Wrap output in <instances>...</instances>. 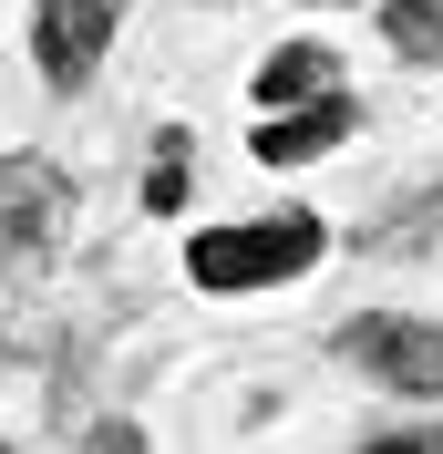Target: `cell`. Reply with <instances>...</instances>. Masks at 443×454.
<instances>
[{"label": "cell", "instance_id": "obj_7", "mask_svg": "<svg viewBox=\"0 0 443 454\" xmlns=\"http://www.w3.org/2000/svg\"><path fill=\"white\" fill-rule=\"evenodd\" d=\"M382 31H392V52H402V62H443V0H392Z\"/></svg>", "mask_w": 443, "mask_h": 454}, {"label": "cell", "instance_id": "obj_3", "mask_svg": "<svg viewBox=\"0 0 443 454\" xmlns=\"http://www.w3.org/2000/svg\"><path fill=\"white\" fill-rule=\"evenodd\" d=\"M62 217H73L62 176L42 155H0V269H42L62 248Z\"/></svg>", "mask_w": 443, "mask_h": 454}, {"label": "cell", "instance_id": "obj_2", "mask_svg": "<svg viewBox=\"0 0 443 454\" xmlns=\"http://www.w3.org/2000/svg\"><path fill=\"white\" fill-rule=\"evenodd\" d=\"M340 362H351L361 382H382V393H413V403L443 393V331L433 320H402V310L351 320V331H340Z\"/></svg>", "mask_w": 443, "mask_h": 454}, {"label": "cell", "instance_id": "obj_1", "mask_svg": "<svg viewBox=\"0 0 443 454\" xmlns=\"http://www.w3.org/2000/svg\"><path fill=\"white\" fill-rule=\"evenodd\" d=\"M320 248H330V227L309 217V207H278V217H258V227H206V238L186 248V269H196V289L237 300V289L299 279V269H309Z\"/></svg>", "mask_w": 443, "mask_h": 454}, {"label": "cell", "instance_id": "obj_9", "mask_svg": "<svg viewBox=\"0 0 443 454\" xmlns=\"http://www.w3.org/2000/svg\"><path fill=\"white\" fill-rule=\"evenodd\" d=\"M144 197H155V207H175V197H186V155H175V145L155 155V186H144Z\"/></svg>", "mask_w": 443, "mask_h": 454}, {"label": "cell", "instance_id": "obj_6", "mask_svg": "<svg viewBox=\"0 0 443 454\" xmlns=\"http://www.w3.org/2000/svg\"><path fill=\"white\" fill-rule=\"evenodd\" d=\"M320 93H340V73H330V52H320V42H289L278 62H258V104H268V114L320 104Z\"/></svg>", "mask_w": 443, "mask_h": 454}, {"label": "cell", "instance_id": "obj_5", "mask_svg": "<svg viewBox=\"0 0 443 454\" xmlns=\"http://www.w3.org/2000/svg\"><path fill=\"white\" fill-rule=\"evenodd\" d=\"M361 124V104L351 93H320V104H289V114H268V124H258V166H309V155H330L340 135H351Z\"/></svg>", "mask_w": 443, "mask_h": 454}, {"label": "cell", "instance_id": "obj_8", "mask_svg": "<svg viewBox=\"0 0 443 454\" xmlns=\"http://www.w3.org/2000/svg\"><path fill=\"white\" fill-rule=\"evenodd\" d=\"M361 454H443V424H413V434H371Z\"/></svg>", "mask_w": 443, "mask_h": 454}, {"label": "cell", "instance_id": "obj_4", "mask_svg": "<svg viewBox=\"0 0 443 454\" xmlns=\"http://www.w3.org/2000/svg\"><path fill=\"white\" fill-rule=\"evenodd\" d=\"M113 21H124V0H31V52H42V73L62 93L93 83V62L113 52Z\"/></svg>", "mask_w": 443, "mask_h": 454}, {"label": "cell", "instance_id": "obj_10", "mask_svg": "<svg viewBox=\"0 0 443 454\" xmlns=\"http://www.w3.org/2000/svg\"><path fill=\"white\" fill-rule=\"evenodd\" d=\"M320 11H330V0H320Z\"/></svg>", "mask_w": 443, "mask_h": 454}]
</instances>
